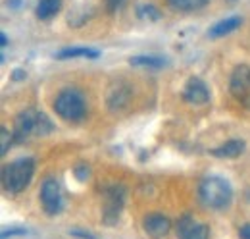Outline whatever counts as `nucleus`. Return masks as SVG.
Returning a JSON list of instances; mask_svg holds the SVG:
<instances>
[{"label":"nucleus","instance_id":"nucleus-1","mask_svg":"<svg viewBox=\"0 0 250 239\" xmlns=\"http://www.w3.org/2000/svg\"><path fill=\"white\" fill-rule=\"evenodd\" d=\"M54 129L50 118L41 112V110H35V108H27L23 112H20L16 116V127H14V137L16 141L23 143L31 137H42V135H48L50 131Z\"/></svg>","mask_w":250,"mask_h":239},{"label":"nucleus","instance_id":"nucleus-2","mask_svg":"<svg viewBox=\"0 0 250 239\" xmlns=\"http://www.w3.org/2000/svg\"><path fill=\"white\" fill-rule=\"evenodd\" d=\"M198 197L206 209H227L233 201V187L227 179L219 176H208L198 185Z\"/></svg>","mask_w":250,"mask_h":239},{"label":"nucleus","instance_id":"nucleus-3","mask_svg":"<svg viewBox=\"0 0 250 239\" xmlns=\"http://www.w3.org/2000/svg\"><path fill=\"white\" fill-rule=\"evenodd\" d=\"M33 174H35L33 158H18L2 168V187L8 193H20L31 183Z\"/></svg>","mask_w":250,"mask_h":239},{"label":"nucleus","instance_id":"nucleus-4","mask_svg":"<svg viewBox=\"0 0 250 239\" xmlns=\"http://www.w3.org/2000/svg\"><path fill=\"white\" fill-rule=\"evenodd\" d=\"M54 110L62 120L69 123H77L87 114V102L83 93L77 89H63L54 100Z\"/></svg>","mask_w":250,"mask_h":239},{"label":"nucleus","instance_id":"nucleus-5","mask_svg":"<svg viewBox=\"0 0 250 239\" xmlns=\"http://www.w3.org/2000/svg\"><path fill=\"white\" fill-rule=\"evenodd\" d=\"M229 91L235 100H239L245 108L250 110V66L239 64L229 79Z\"/></svg>","mask_w":250,"mask_h":239},{"label":"nucleus","instance_id":"nucleus-6","mask_svg":"<svg viewBox=\"0 0 250 239\" xmlns=\"http://www.w3.org/2000/svg\"><path fill=\"white\" fill-rule=\"evenodd\" d=\"M41 205L48 216H56L62 212V189H60V183L54 178H46L41 183Z\"/></svg>","mask_w":250,"mask_h":239},{"label":"nucleus","instance_id":"nucleus-7","mask_svg":"<svg viewBox=\"0 0 250 239\" xmlns=\"http://www.w3.org/2000/svg\"><path fill=\"white\" fill-rule=\"evenodd\" d=\"M175 232L177 239H210V226L190 214H185L177 220Z\"/></svg>","mask_w":250,"mask_h":239},{"label":"nucleus","instance_id":"nucleus-8","mask_svg":"<svg viewBox=\"0 0 250 239\" xmlns=\"http://www.w3.org/2000/svg\"><path fill=\"white\" fill-rule=\"evenodd\" d=\"M106 193V207H104V222L106 224H116L120 210L124 207L125 189L122 185H112L108 189H104Z\"/></svg>","mask_w":250,"mask_h":239},{"label":"nucleus","instance_id":"nucleus-9","mask_svg":"<svg viewBox=\"0 0 250 239\" xmlns=\"http://www.w3.org/2000/svg\"><path fill=\"white\" fill-rule=\"evenodd\" d=\"M143 230L150 239H164L171 230V220L160 212L146 214L143 220Z\"/></svg>","mask_w":250,"mask_h":239},{"label":"nucleus","instance_id":"nucleus-10","mask_svg":"<svg viewBox=\"0 0 250 239\" xmlns=\"http://www.w3.org/2000/svg\"><path fill=\"white\" fill-rule=\"evenodd\" d=\"M183 98L188 104H206L210 100V89L206 87V83L198 77H190L183 89Z\"/></svg>","mask_w":250,"mask_h":239},{"label":"nucleus","instance_id":"nucleus-11","mask_svg":"<svg viewBox=\"0 0 250 239\" xmlns=\"http://www.w3.org/2000/svg\"><path fill=\"white\" fill-rule=\"evenodd\" d=\"M245 150V141L243 139H231L227 143H223L221 147H216V149L210 150L212 156H218V158H237L241 156Z\"/></svg>","mask_w":250,"mask_h":239},{"label":"nucleus","instance_id":"nucleus-12","mask_svg":"<svg viewBox=\"0 0 250 239\" xmlns=\"http://www.w3.org/2000/svg\"><path fill=\"white\" fill-rule=\"evenodd\" d=\"M241 25H243V18H241V16H231V18H225V20L218 22V24H216V25L210 29V37H214V39L225 37V35L233 33L235 29H239Z\"/></svg>","mask_w":250,"mask_h":239},{"label":"nucleus","instance_id":"nucleus-13","mask_svg":"<svg viewBox=\"0 0 250 239\" xmlns=\"http://www.w3.org/2000/svg\"><path fill=\"white\" fill-rule=\"evenodd\" d=\"M100 52L94 50V48H89V47H69V48H63L56 54L58 60H65V58H98Z\"/></svg>","mask_w":250,"mask_h":239},{"label":"nucleus","instance_id":"nucleus-14","mask_svg":"<svg viewBox=\"0 0 250 239\" xmlns=\"http://www.w3.org/2000/svg\"><path fill=\"white\" fill-rule=\"evenodd\" d=\"M60 8H62V0H39L35 14L39 20H50L60 12Z\"/></svg>","mask_w":250,"mask_h":239},{"label":"nucleus","instance_id":"nucleus-15","mask_svg":"<svg viewBox=\"0 0 250 239\" xmlns=\"http://www.w3.org/2000/svg\"><path fill=\"white\" fill-rule=\"evenodd\" d=\"M210 0H167V4L173 8V10H179V12H194V10H200L208 4Z\"/></svg>","mask_w":250,"mask_h":239},{"label":"nucleus","instance_id":"nucleus-16","mask_svg":"<svg viewBox=\"0 0 250 239\" xmlns=\"http://www.w3.org/2000/svg\"><path fill=\"white\" fill-rule=\"evenodd\" d=\"M129 62L141 68H164L166 66V58H160V56H133Z\"/></svg>","mask_w":250,"mask_h":239},{"label":"nucleus","instance_id":"nucleus-17","mask_svg":"<svg viewBox=\"0 0 250 239\" xmlns=\"http://www.w3.org/2000/svg\"><path fill=\"white\" fill-rule=\"evenodd\" d=\"M0 139H2V149H0V154L2 156H6L8 154V150H10V147H12V141L16 139L14 137V133H10L8 131V127H0Z\"/></svg>","mask_w":250,"mask_h":239},{"label":"nucleus","instance_id":"nucleus-18","mask_svg":"<svg viewBox=\"0 0 250 239\" xmlns=\"http://www.w3.org/2000/svg\"><path fill=\"white\" fill-rule=\"evenodd\" d=\"M139 16H141V18L152 16V20H158V18H160V12H158V10L154 8V6L146 4V6H141V8H139Z\"/></svg>","mask_w":250,"mask_h":239},{"label":"nucleus","instance_id":"nucleus-19","mask_svg":"<svg viewBox=\"0 0 250 239\" xmlns=\"http://www.w3.org/2000/svg\"><path fill=\"white\" fill-rule=\"evenodd\" d=\"M21 234H25V230H21V228H12V230H8V228H4L2 230V239H8L12 238V236H21Z\"/></svg>","mask_w":250,"mask_h":239},{"label":"nucleus","instance_id":"nucleus-20","mask_svg":"<svg viewBox=\"0 0 250 239\" xmlns=\"http://www.w3.org/2000/svg\"><path fill=\"white\" fill-rule=\"evenodd\" d=\"M239 238L241 239H250V224H245L239 228Z\"/></svg>","mask_w":250,"mask_h":239},{"label":"nucleus","instance_id":"nucleus-21","mask_svg":"<svg viewBox=\"0 0 250 239\" xmlns=\"http://www.w3.org/2000/svg\"><path fill=\"white\" fill-rule=\"evenodd\" d=\"M73 238H79V239H94V236L91 234H85V232H77V230H73V232H69Z\"/></svg>","mask_w":250,"mask_h":239},{"label":"nucleus","instance_id":"nucleus-22","mask_svg":"<svg viewBox=\"0 0 250 239\" xmlns=\"http://www.w3.org/2000/svg\"><path fill=\"white\" fill-rule=\"evenodd\" d=\"M122 2H124V0H108V8H110V12H114L116 8H120Z\"/></svg>","mask_w":250,"mask_h":239},{"label":"nucleus","instance_id":"nucleus-23","mask_svg":"<svg viewBox=\"0 0 250 239\" xmlns=\"http://www.w3.org/2000/svg\"><path fill=\"white\" fill-rule=\"evenodd\" d=\"M23 75H25V73H23V72H20V70H18V72H14V79H16V81H20Z\"/></svg>","mask_w":250,"mask_h":239},{"label":"nucleus","instance_id":"nucleus-24","mask_svg":"<svg viewBox=\"0 0 250 239\" xmlns=\"http://www.w3.org/2000/svg\"><path fill=\"white\" fill-rule=\"evenodd\" d=\"M8 45V39H6V33H2V48Z\"/></svg>","mask_w":250,"mask_h":239}]
</instances>
